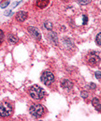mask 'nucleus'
<instances>
[{
    "instance_id": "nucleus-1",
    "label": "nucleus",
    "mask_w": 101,
    "mask_h": 121,
    "mask_svg": "<svg viewBox=\"0 0 101 121\" xmlns=\"http://www.w3.org/2000/svg\"><path fill=\"white\" fill-rule=\"evenodd\" d=\"M29 95L33 98L34 99L40 100V99H42L44 98L45 92H44V90L40 86H33L29 89Z\"/></svg>"
},
{
    "instance_id": "nucleus-2",
    "label": "nucleus",
    "mask_w": 101,
    "mask_h": 121,
    "mask_svg": "<svg viewBox=\"0 0 101 121\" xmlns=\"http://www.w3.org/2000/svg\"><path fill=\"white\" fill-rule=\"evenodd\" d=\"M12 113V106L8 101H4L0 103V117H8Z\"/></svg>"
},
{
    "instance_id": "nucleus-3",
    "label": "nucleus",
    "mask_w": 101,
    "mask_h": 121,
    "mask_svg": "<svg viewBox=\"0 0 101 121\" xmlns=\"http://www.w3.org/2000/svg\"><path fill=\"white\" fill-rule=\"evenodd\" d=\"M44 112H45V109L40 104H34L30 107V114L34 117H36V118L41 117L44 115Z\"/></svg>"
},
{
    "instance_id": "nucleus-4",
    "label": "nucleus",
    "mask_w": 101,
    "mask_h": 121,
    "mask_svg": "<svg viewBox=\"0 0 101 121\" xmlns=\"http://www.w3.org/2000/svg\"><path fill=\"white\" fill-rule=\"evenodd\" d=\"M40 80H41V82H42L44 85L50 86V85H52V84L54 82V75L53 74V72L47 70V71H44V72L41 74Z\"/></svg>"
},
{
    "instance_id": "nucleus-5",
    "label": "nucleus",
    "mask_w": 101,
    "mask_h": 121,
    "mask_svg": "<svg viewBox=\"0 0 101 121\" xmlns=\"http://www.w3.org/2000/svg\"><path fill=\"white\" fill-rule=\"evenodd\" d=\"M87 62L91 66H97L98 63H100V55L97 52L91 53L87 56Z\"/></svg>"
},
{
    "instance_id": "nucleus-6",
    "label": "nucleus",
    "mask_w": 101,
    "mask_h": 121,
    "mask_svg": "<svg viewBox=\"0 0 101 121\" xmlns=\"http://www.w3.org/2000/svg\"><path fill=\"white\" fill-rule=\"evenodd\" d=\"M61 86H62L65 90L69 91L72 89V87H73V84H72L71 81L65 79V80H62V81H61Z\"/></svg>"
},
{
    "instance_id": "nucleus-7",
    "label": "nucleus",
    "mask_w": 101,
    "mask_h": 121,
    "mask_svg": "<svg viewBox=\"0 0 101 121\" xmlns=\"http://www.w3.org/2000/svg\"><path fill=\"white\" fill-rule=\"evenodd\" d=\"M28 31L36 39H41V35H40V33H39L37 28H36L34 26H30V27H28Z\"/></svg>"
},
{
    "instance_id": "nucleus-8",
    "label": "nucleus",
    "mask_w": 101,
    "mask_h": 121,
    "mask_svg": "<svg viewBox=\"0 0 101 121\" xmlns=\"http://www.w3.org/2000/svg\"><path fill=\"white\" fill-rule=\"evenodd\" d=\"M26 18H27V12L25 11H19L16 14V19L19 22H24V20H26Z\"/></svg>"
},
{
    "instance_id": "nucleus-9",
    "label": "nucleus",
    "mask_w": 101,
    "mask_h": 121,
    "mask_svg": "<svg viewBox=\"0 0 101 121\" xmlns=\"http://www.w3.org/2000/svg\"><path fill=\"white\" fill-rule=\"evenodd\" d=\"M50 3V0H36V6L39 9H44L46 8Z\"/></svg>"
},
{
    "instance_id": "nucleus-10",
    "label": "nucleus",
    "mask_w": 101,
    "mask_h": 121,
    "mask_svg": "<svg viewBox=\"0 0 101 121\" xmlns=\"http://www.w3.org/2000/svg\"><path fill=\"white\" fill-rule=\"evenodd\" d=\"M92 103H93V105H94V107L98 111V112H100L101 111V107H100V99H97V98H95L94 99H93V101H92Z\"/></svg>"
},
{
    "instance_id": "nucleus-11",
    "label": "nucleus",
    "mask_w": 101,
    "mask_h": 121,
    "mask_svg": "<svg viewBox=\"0 0 101 121\" xmlns=\"http://www.w3.org/2000/svg\"><path fill=\"white\" fill-rule=\"evenodd\" d=\"M8 40L10 43H16V42L18 41V38H17L15 35L10 34V35H8Z\"/></svg>"
},
{
    "instance_id": "nucleus-12",
    "label": "nucleus",
    "mask_w": 101,
    "mask_h": 121,
    "mask_svg": "<svg viewBox=\"0 0 101 121\" xmlns=\"http://www.w3.org/2000/svg\"><path fill=\"white\" fill-rule=\"evenodd\" d=\"M50 37L52 38L53 42L55 45H57V44H58V40H57V35H56V33L52 32V33H51V35H50Z\"/></svg>"
},
{
    "instance_id": "nucleus-13",
    "label": "nucleus",
    "mask_w": 101,
    "mask_h": 121,
    "mask_svg": "<svg viewBox=\"0 0 101 121\" xmlns=\"http://www.w3.org/2000/svg\"><path fill=\"white\" fill-rule=\"evenodd\" d=\"M8 5H9V0H3V1L0 3V7H1L2 9L7 8Z\"/></svg>"
},
{
    "instance_id": "nucleus-14",
    "label": "nucleus",
    "mask_w": 101,
    "mask_h": 121,
    "mask_svg": "<svg viewBox=\"0 0 101 121\" xmlns=\"http://www.w3.org/2000/svg\"><path fill=\"white\" fill-rule=\"evenodd\" d=\"M44 26H45V28H47L48 30H50V31L53 30V24H52L51 22H46V23L44 24Z\"/></svg>"
},
{
    "instance_id": "nucleus-15",
    "label": "nucleus",
    "mask_w": 101,
    "mask_h": 121,
    "mask_svg": "<svg viewBox=\"0 0 101 121\" xmlns=\"http://www.w3.org/2000/svg\"><path fill=\"white\" fill-rule=\"evenodd\" d=\"M100 38H101V33L99 32L97 35V37H96V42H97V44L98 45V46H100L101 45V39H100Z\"/></svg>"
},
{
    "instance_id": "nucleus-16",
    "label": "nucleus",
    "mask_w": 101,
    "mask_h": 121,
    "mask_svg": "<svg viewBox=\"0 0 101 121\" xmlns=\"http://www.w3.org/2000/svg\"><path fill=\"white\" fill-rule=\"evenodd\" d=\"M64 42H65V44L67 45V47H70V46H72V42H71V40H70L68 38H65Z\"/></svg>"
},
{
    "instance_id": "nucleus-17",
    "label": "nucleus",
    "mask_w": 101,
    "mask_h": 121,
    "mask_svg": "<svg viewBox=\"0 0 101 121\" xmlns=\"http://www.w3.org/2000/svg\"><path fill=\"white\" fill-rule=\"evenodd\" d=\"M92 0H78V3L81 5H87L91 2Z\"/></svg>"
},
{
    "instance_id": "nucleus-18",
    "label": "nucleus",
    "mask_w": 101,
    "mask_h": 121,
    "mask_svg": "<svg viewBox=\"0 0 101 121\" xmlns=\"http://www.w3.org/2000/svg\"><path fill=\"white\" fill-rule=\"evenodd\" d=\"M3 40H4V32L0 30V44L3 42Z\"/></svg>"
},
{
    "instance_id": "nucleus-19",
    "label": "nucleus",
    "mask_w": 101,
    "mask_h": 121,
    "mask_svg": "<svg viewBox=\"0 0 101 121\" xmlns=\"http://www.w3.org/2000/svg\"><path fill=\"white\" fill-rule=\"evenodd\" d=\"M100 75H101L100 70H97V71L96 72V77H97V80H99V81H100V79H101Z\"/></svg>"
},
{
    "instance_id": "nucleus-20",
    "label": "nucleus",
    "mask_w": 101,
    "mask_h": 121,
    "mask_svg": "<svg viewBox=\"0 0 101 121\" xmlns=\"http://www.w3.org/2000/svg\"><path fill=\"white\" fill-rule=\"evenodd\" d=\"M89 88H90V89H96V88H97L96 84H94V83H90V85H89Z\"/></svg>"
},
{
    "instance_id": "nucleus-21",
    "label": "nucleus",
    "mask_w": 101,
    "mask_h": 121,
    "mask_svg": "<svg viewBox=\"0 0 101 121\" xmlns=\"http://www.w3.org/2000/svg\"><path fill=\"white\" fill-rule=\"evenodd\" d=\"M81 97L84 98V99H86V98L88 97V93L85 92V91H81Z\"/></svg>"
},
{
    "instance_id": "nucleus-22",
    "label": "nucleus",
    "mask_w": 101,
    "mask_h": 121,
    "mask_svg": "<svg viewBox=\"0 0 101 121\" xmlns=\"http://www.w3.org/2000/svg\"><path fill=\"white\" fill-rule=\"evenodd\" d=\"M88 22V17L86 15H83V25H86Z\"/></svg>"
},
{
    "instance_id": "nucleus-23",
    "label": "nucleus",
    "mask_w": 101,
    "mask_h": 121,
    "mask_svg": "<svg viewBox=\"0 0 101 121\" xmlns=\"http://www.w3.org/2000/svg\"><path fill=\"white\" fill-rule=\"evenodd\" d=\"M11 13H12V12H11V10H8V11H6V12H5V15H6V16H8V15H9V14H11Z\"/></svg>"
}]
</instances>
